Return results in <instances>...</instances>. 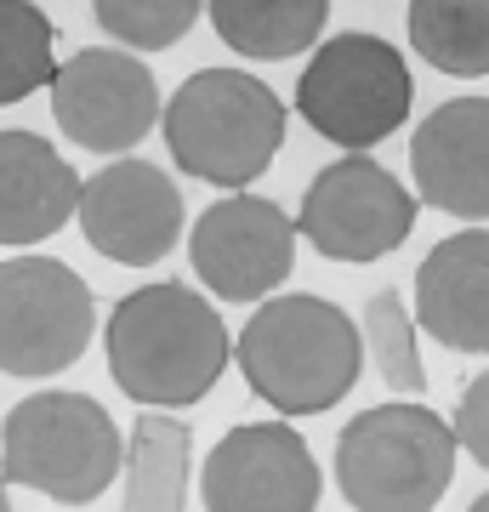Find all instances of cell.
<instances>
[{"instance_id":"obj_8","label":"cell","mask_w":489,"mask_h":512,"mask_svg":"<svg viewBox=\"0 0 489 512\" xmlns=\"http://www.w3.org/2000/svg\"><path fill=\"white\" fill-rule=\"evenodd\" d=\"M421 200L370 154H342L308 183L296 205V234L325 262H381L416 234Z\"/></svg>"},{"instance_id":"obj_23","label":"cell","mask_w":489,"mask_h":512,"mask_svg":"<svg viewBox=\"0 0 489 512\" xmlns=\"http://www.w3.org/2000/svg\"><path fill=\"white\" fill-rule=\"evenodd\" d=\"M0 512H12V495H6V478H0Z\"/></svg>"},{"instance_id":"obj_6","label":"cell","mask_w":489,"mask_h":512,"mask_svg":"<svg viewBox=\"0 0 489 512\" xmlns=\"http://www.w3.org/2000/svg\"><path fill=\"white\" fill-rule=\"evenodd\" d=\"M416 109V80L399 46L370 29H342L313 46L308 69L296 80V114L313 137L342 154H370Z\"/></svg>"},{"instance_id":"obj_22","label":"cell","mask_w":489,"mask_h":512,"mask_svg":"<svg viewBox=\"0 0 489 512\" xmlns=\"http://www.w3.org/2000/svg\"><path fill=\"white\" fill-rule=\"evenodd\" d=\"M450 427H455V444H461V450L489 473V370L484 376H472V387L455 399Z\"/></svg>"},{"instance_id":"obj_19","label":"cell","mask_w":489,"mask_h":512,"mask_svg":"<svg viewBox=\"0 0 489 512\" xmlns=\"http://www.w3.org/2000/svg\"><path fill=\"white\" fill-rule=\"evenodd\" d=\"M57 23L35 0H0V109L52 86L57 74Z\"/></svg>"},{"instance_id":"obj_10","label":"cell","mask_w":489,"mask_h":512,"mask_svg":"<svg viewBox=\"0 0 489 512\" xmlns=\"http://www.w3.org/2000/svg\"><path fill=\"white\" fill-rule=\"evenodd\" d=\"M296 245V217L245 188L205 205L188 228V262L217 302H268L296 268Z\"/></svg>"},{"instance_id":"obj_15","label":"cell","mask_w":489,"mask_h":512,"mask_svg":"<svg viewBox=\"0 0 489 512\" xmlns=\"http://www.w3.org/2000/svg\"><path fill=\"white\" fill-rule=\"evenodd\" d=\"M80 171L40 131H0V245H40L80 211Z\"/></svg>"},{"instance_id":"obj_1","label":"cell","mask_w":489,"mask_h":512,"mask_svg":"<svg viewBox=\"0 0 489 512\" xmlns=\"http://www.w3.org/2000/svg\"><path fill=\"white\" fill-rule=\"evenodd\" d=\"M109 376L131 404L143 410H188L222 382L234 359V336L205 291H188L177 279L137 285L109 308L103 330Z\"/></svg>"},{"instance_id":"obj_2","label":"cell","mask_w":489,"mask_h":512,"mask_svg":"<svg viewBox=\"0 0 489 512\" xmlns=\"http://www.w3.org/2000/svg\"><path fill=\"white\" fill-rule=\"evenodd\" d=\"M234 365L285 421L325 416L359 387L364 330L325 296H268L234 336Z\"/></svg>"},{"instance_id":"obj_11","label":"cell","mask_w":489,"mask_h":512,"mask_svg":"<svg viewBox=\"0 0 489 512\" xmlns=\"http://www.w3.org/2000/svg\"><path fill=\"white\" fill-rule=\"evenodd\" d=\"M325 473L290 421L228 427L200 473L205 512H319Z\"/></svg>"},{"instance_id":"obj_3","label":"cell","mask_w":489,"mask_h":512,"mask_svg":"<svg viewBox=\"0 0 489 512\" xmlns=\"http://www.w3.org/2000/svg\"><path fill=\"white\" fill-rule=\"evenodd\" d=\"M160 131L182 177L239 194L268 177L285 143V103L262 74L200 69L160 109Z\"/></svg>"},{"instance_id":"obj_7","label":"cell","mask_w":489,"mask_h":512,"mask_svg":"<svg viewBox=\"0 0 489 512\" xmlns=\"http://www.w3.org/2000/svg\"><path fill=\"white\" fill-rule=\"evenodd\" d=\"M97 336V296L69 262L18 251L0 262V370L23 382L63 376Z\"/></svg>"},{"instance_id":"obj_14","label":"cell","mask_w":489,"mask_h":512,"mask_svg":"<svg viewBox=\"0 0 489 512\" xmlns=\"http://www.w3.org/2000/svg\"><path fill=\"white\" fill-rule=\"evenodd\" d=\"M416 325L450 353H489V228L472 222L421 256Z\"/></svg>"},{"instance_id":"obj_9","label":"cell","mask_w":489,"mask_h":512,"mask_svg":"<svg viewBox=\"0 0 489 512\" xmlns=\"http://www.w3.org/2000/svg\"><path fill=\"white\" fill-rule=\"evenodd\" d=\"M52 120L86 154H131L160 120V86L126 46H80L52 74Z\"/></svg>"},{"instance_id":"obj_24","label":"cell","mask_w":489,"mask_h":512,"mask_svg":"<svg viewBox=\"0 0 489 512\" xmlns=\"http://www.w3.org/2000/svg\"><path fill=\"white\" fill-rule=\"evenodd\" d=\"M467 512H489V490H484V495H478V501H472V507H467Z\"/></svg>"},{"instance_id":"obj_18","label":"cell","mask_w":489,"mask_h":512,"mask_svg":"<svg viewBox=\"0 0 489 512\" xmlns=\"http://www.w3.org/2000/svg\"><path fill=\"white\" fill-rule=\"evenodd\" d=\"M410 46L438 74L484 80L489 74V0H410Z\"/></svg>"},{"instance_id":"obj_17","label":"cell","mask_w":489,"mask_h":512,"mask_svg":"<svg viewBox=\"0 0 489 512\" xmlns=\"http://www.w3.org/2000/svg\"><path fill=\"white\" fill-rule=\"evenodd\" d=\"M205 18L228 52L251 63H279L319 46L330 0H205Z\"/></svg>"},{"instance_id":"obj_20","label":"cell","mask_w":489,"mask_h":512,"mask_svg":"<svg viewBox=\"0 0 489 512\" xmlns=\"http://www.w3.org/2000/svg\"><path fill=\"white\" fill-rule=\"evenodd\" d=\"M416 308L399 291H370L364 302V348L376 359L381 382L393 393H427V365H421V336H416Z\"/></svg>"},{"instance_id":"obj_13","label":"cell","mask_w":489,"mask_h":512,"mask_svg":"<svg viewBox=\"0 0 489 512\" xmlns=\"http://www.w3.org/2000/svg\"><path fill=\"white\" fill-rule=\"evenodd\" d=\"M410 183L444 217L489 222V97H450L410 131Z\"/></svg>"},{"instance_id":"obj_16","label":"cell","mask_w":489,"mask_h":512,"mask_svg":"<svg viewBox=\"0 0 489 512\" xmlns=\"http://www.w3.org/2000/svg\"><path fill=\"white\" fill-rule=\"evenodd\" d=\"M188 461H194V433L165 410H143L126 439L120 512H188Z\"/></svg>"},{"instance_id":"obj_21","label":"cell","mask_w":489,"mask_h":512,"mask_svg":"<svg viewBox=\"0 0 489 512\" xmlns=\"http://www.w3.org/2000/svg\"><path fill=\"white\" fill-rule=\"evenodd\" d=\"M205 0H91L97 29L126 52H165L200 23Z\"/></svg>"},{"instance_id":"obj_5","label":"cell","mask_w":489,"mask_h":512,"mask_svg":"<svg viewBox=\"0 0 489 512\" xmlns=\"http://www.w3.org/2000/svg\"><path fill=\"white\" fill-rule=\"evenodd\" d=\"M455 427L427 404H370L336 439V490L353 512H433L455 478Z\"/></svg>"},{"instance_id":"obj_12","label":"cell","mask_w":489,"mask_h":512,"mask_svg":"<svg viewBox=\"0 0 489 512\" xmlns=\"http://www.w3.org/2000/svg\"><path fill=\"white\" fill-rule=\"evenodd\" d=\"M80 234L103 262L120 268H154L182 239V194L154 160L114 154L103 171L80 183Z\"/></svg>"},{"instance_id":"obj_4","label":"cell","mask_w":489,"mask_h":512,"mask_svg":"<svg viewBox=\"0 0 489 512\" xmlns=\"http://www.w3.org/2000/svg\"><path fill=\"white\" fill-rule=\"evenodd\" d=\"M126 467V433L91 393H29L0 421V478L63 507H91Z\"/></svg>"}]
</instances>
